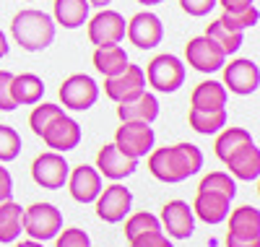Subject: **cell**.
Segmentation results:
<instances>
[{"label":"cell","instance_id":"d590c367","mask_svg":"<svg viewBox=\"0 0 260 247\" xmlns=\"http://www.w3.org/2000/svg\"><path fill=\"white\" fill-rule=\"evenodd\" d=\"M127 244H130V247H172L169 237H167L161 229L138 234V237H133V239H127Z\"/></svg>","mask_w":260,"mask_h":247},{"label":"cell","instance_id":"ba28073f","mask_svg":"<svg viewBox=\"0 0 260 247\" xmlns=\"http://www.w3.org/2000/svg\"><path fill=\"white\" fill-rule=\"evenodd\" d=\"M68 172H71L68 162L57 151H45L31 162V179L45 190H60L68 179Z\"/></svg>","mask_w":260,"mask_h":247},{"label":"cell","instance_id":"1f68e13d","mask_svg":"<svg viewBox=\"0 0 260 247\" xmlns=\"http://www.w3.org/2000/svg\"><path fill=\"white\" fill-rule=\"evenodd\" d=\"M60 115H62V107L50 104V102L34 107V112L29 115V125H31V130H34V136H42V133H45V128H47L55 117H60Z\"/></svg>","mask_w":260,"mask_h":247},{"label":"cell","instance_id":"9c48e42d","mask_svg":"<svg viewBox=\"0 0 260 247\" xmlns=\"http://www.w3.org/2000/svg\"><path fill=\"white\" fill-rule=\"evenodd\" d=\"M185 60L195 71L213 73V71H221V65L226 63V55L221 52V47L213 39H208L203 34V37H192L185 44Z\"/></svg>","mask_w":260,"mask_h":247},{"label":"cell","instance_id":"8d00e7d4","mask_svg":"<svg viewBox=\"0 0 260 247\" xmlns=\"http://www.w3.org/2000/svg\"><path fill=\"white\" fill-rule=\"evenodd\" d=\"M11 81H13L11 71H0V109L3 112H13L16 109V102L11 97Z\"/></svg>","mask_w":260,"mask_h":247},{"label":"cell","instance_id":"e575fe53","mask_svg":"<svg viewBox=\"0 0 260 247\" xmlns=\"http://www.w3.org/2000/svg\"><path fill=\"white\" fill-rule=\"evenodd\" d=\"M55 247H91V239H89V234H86L83 229L71 227V229H65V232L62 229L57 232Z\"/></svg>","mask_w":260,"mask_h":247},{"label":"cell","instance_id":"836d02e7","mask_svg":"<svg viewBox=\"0 0 260 247\" xmlns=\"http://www.w3.org/2000/svg\"><path fill=\"white\" fill-rule=\"evenodd\" d=\"M257 18H260V13H257V8L252 6V8H247V11H234V13H221V24H226L229 29H237V32H245V29H252L255 24H257Z\"/></svg>","mask_w":260,"mask_h":247},{"label":"cell","instance_id":"f6af8a7d","mask_svg":"<svg viewBox=\"0 0 260 247\" xmlns=\"http://www.w3.org/2000/svg\"><path fill=\"white\" fill-rule=\"evenodd\" d=\"M136 3H141V6H159V3H164V0H136Z\"/></svg>","mask_w":260,"mask_h":247},{"label":"cell","instance_id":"ee69618b","mask_svg":"<svg viewBox=\"0 0 260 247\" xmlns=\"http://www.w3.org/2000/svg\"><path fill=\"white\" fill-rule=\"evenodd\" d=\"M110 3H115V0H89V6H96V8H107Z\"/></svg>","mask_w":260,"mask_h":247},{"label":"cell","instance_id":"d4e9b609","mask_svg":"<svg viewBox=\"0 0 260 247\" xmlns=\"http://www.w3.org/2000/svg\"><path fill=\"white\" fill-rule=\"evenodd\" d=\"M187 122L195 133L201 136H213L219 133L221 128H226V109H195L190 107V115H187Z\"/></svg>","mask_w":260,"mask_h":247},{"label":"cell","instance_id":"3957f363","mask_svg":"<svg viewBox=\"0 0 260 247\" xmlns=\"http://www.w3.org/2000/svg\"><path fill=\"white\" fill-rule=\"evenodd\" d=\"M146 83L161 94H172L185 83V65L177 55H156L146 65Z\"/></svg>","mask_w":260,"mask_h":247},{"label":"cell","instance_id":"4fadbf2b","mask_svg":"<svg viewBox=\"0 0 260 247\" xmlns=\"http://www.w3.org/2000/svg\"><path fill=\"white\" fill-rule=\"evenodd\" d=\"M141 91H146V76H143V71L138 68V65L127 63L122 73L104 78V94L117 104L136 99Z\"/></svg>","mask_w":260,"mask_h":247},{"label":"cell","instance_id":"8992f818","mask_svg":"<svg viewBox=\"0 0 260 247\" xmlns=\"http://www.w3.org/2000/svg\"><path fill=\"white\" fill-rule=\"evenodd\" d=\"M224 71V88L232 94H240V97H250L257 91L260 86V71H257V63L250 57H237L221 65Z\"/></svg>","mask_w":260,"mask_h":247},{"label":"cell","instance_id":"5b68a950","mask_svg":"<svg viewBox=\"0 0 260 247\" xmlns=\"http://www.w3.org/2000/svg\"><path fill=\"white\" fill-rule=\"evenodd\" d=\"M60 102L62 107H68L73 112H86V109H91L99 99V86L91 76H86V73H73L62 81L60 86Z\"/></svg>","mask_w":260,"mask_h":247},{"label":"cell","instance_id":"4dcf8cb0","mask_svg":"<svg viewBox=\"0 0 260 247\" xmlns=\"http://www.w3.org/2000/svg\"><path fill=\"white\" fill-rule=\"evenodd\" d=\"M156 229H161V224L154 213H148V211H138L133 216H127V221H125V237L127 239H133L138 234H146V232H156Z\"/></svg>","mask_w":260,"mask_h":247},{"label":"cell","instance_id":"d6986e66","mask_svg":"<svg viewBox=\"0 0 260 247\" xmlns=\"http://www.w3.org/2000/svg\"><path fill=\"white\" fill-rule=\"evenodd\" d=\"M120 122H154L159 117V99L148 91H141L136 99L117 104Z\"/></svg>","mask_w":260,"mask_h":247},{"label":"cell","instance_id":"2e32d148","mask_svg":"<svg viewBox=\"0 0 260 247\" xmlns=\"http://www.w3.org/2000/svg\"><path fill=\"white\" fill-rule=\"evenodd\" d=\"M65 182H68L73 200H78V203H94L96 195L102 193V174L96 172V167L89 164H78L76 169H71Z\"/></svg>","mask_w":260,"mask_h":247},{"label":"cell","instance_id":"60d3db41","mask_svg":"<svg viewBox=\"0 0 260 247\" xmlns=\"http://www.w3.org/2000/svg\"><path fill=\"white\" fill-rule=\"evenodd\" d=\"M216 3H221V8L226 13H234V11H247L255 6V0H216Z\"/></svg>","mask_w":260,"mask_h":247},{"label":"cell","instance_id":"7c38bea8","mask_svg":"<svg viewBox=\"0 0 260 247\" xmlns=\"http://www.w3.org/2000/svg\"><path fill=\"white\" fill-rule=\"evenodd\" d=\"M125 24L127 21L110 8H102L96 16L89 18V39L96 47H107V44H120L125 39Z\"/></svg>","mask_w":260,"mask_h":247},{"label":"cell","instance_id":"7402d4cb","mask_svg":"<svg viewBox=\"0 0 260 247\" xmlns=\"http://www.w3.org/2000/svg\"><path fill=\"white\" fill-rule=\"evenodd\" d=\"M89 0H55L52 21L62 29H78L89 21Z\"/></svg>","mask_w":260,"mask_h":247},{"label":"cell","instance_id":"484cf974","mask_svg":"<svg viewBox=\"0 0 260 247\" xmlns=\"http://www.w3.org/2000/svg\"><path fill=\"white\" fill-rule=\"evenodd\" d=\"M21 216H24V208L13 200H3L0 203V242L8 244L16 242L24 232V224H21Z\"/></svg>","mask_w":260,"mask_h":247},{"label":"cell","instance_id":"7a4b0ae2","mask_svg":"<svg viewBox=\"0 0 260 247\" xmlns=\"http://www.w3.org/2000/svg\"><path fill=\"white\" fill-rule=\"evenodd\" d=\"M55 21L52 16H47L45 11L37 8H24L18 11L11 21V34L16 39V44L26 52H39L47 50L52 39H55Z\"/></svg>","mask_w":260,"mask_h":247},{"label":"cell","instance_id":"83f0119b","mask_svg":"<svg viewBox=\"0 0 260 247\" xmlns=\"http://www.w3.org/2000/svg\"><path fill=\"white\" fill-rule=\"evenodd\" d=\"M206 37L208 39H213L216 44L221 47V52L224 55H234L237 50L242 47V32H237V29H229L226 24H221L219 18L213 21V24H208V29H206Z\"/></svg>","mask_w":260,"mask_h":247},{"label":"cell","instance_id":"74e56055","mask_svg":"<svg viewBox=\"0 0 260 247\" xmlns=\"http://www.w3.org/2000/svg\"><path fill=\"white\" fill-rule=\"evenodd\" d=\"M213 6H216V0H180V8H182L187 16H195V18L211 13Z\"/></svg>","mask_w":260,"mask_h":247},{"label":"cell","instance_id":"9a60e30c","mask_svg":"<svg viewBox=\"0 0 260 247\" xmlns=\"http://www.w3.org/2000/svg\"><path fill=\"white\" fill-rule=\"evenodd\" d=\"M159 224H164L167 237H175V239H187L195 232V216L185 200H169V203H164Z\"/></svg>","mask_w":260,"mask_h":247},{"label":"cell","instance_id":"ab89813d","mask_svg":"<svg viewBox=\"0 0 260 247\" xmlns=\"http://www.w3.org/2000/svg\"><path fill=\"white\" fill-rule=\"evenodd\" d=\"M226 247H260V237H240V234H226Z\"/></svg>","mask_w":260,"mask_h":247},{"label":"cell","instance_id":"d6a6232c","mask_svg":"<svg viewBox=\"0 0 260 247\" xmlns=\"http://www.w3.org/2000/svg\"><path fill=\"white\" fill-rule=\"evenodd\" d=\"M21 153V136L11 125H0V164L13 162Z\"/></svg>","mask_w":260,"mask_h":247},{"label":"cell","instance_id":"7bdbcfd3","mask_svg":"<svg viewBox=\"0 0 260 247\" xmlns=\"http://www.w3.org/2000/svg\"><path fill=\"white\" fill-rule=\"evenodd\" d=\"M16 247H45L42 242H37V239H26V242H18Z\"/></svg>","mask_w":260,"mask_h":247},{"label":"cell","instance_id":"277c9868","mask_svg":"<svg viewBox=\"0 0 260 247\" xmlns=\"http://www.w3.org/2000/svg\"><path fill=\"white\" fill-rule=\"evenodd\" d=\"M21 224H24V232L31 239L45 242L57 237V232L62 229V213L52 203H31L29 208H24Z\"/></svg>","mask_w":260,"mask_h":247},{"label":"cell","instance_id":"4316f807","mask_svg":"<svg viewBox=\"0 0 260 247\" xmlns=\"http://www.w3.org/2000/svg\"><path fill=\"white\" fill-rule=\"evenodd\" d=\"M229 234L240 237H260V211L255 206H240L229 216Z\"/></svg>","mask_w":260,"mask_h":247},{"label":"cell","instance_id":"5bb4252c","mask_svg":"<svg viewBox=\"0 0 260 247\" xmlns=\"http://www.w3.org/2000/svg\"><path fill=\"white\" fill-rule=\"evenodd\" d=\"M39 138L47 143V148H52V151H57V153L73 151V148L81 143V125L62 112L60 117H55V120L45 128V133H42Z\"/></svg>","mask_w":260,"mask_h":247},{"label":"cell","instance_id":"ac0fdd59","mask_svg":"<svg viewBox=\"0 0 260 247\" xmlns=\"http://www.w3.org/2000/svg\"><path fill=\"white\" fill-rule=\"evenodd\" d=\"M229 206H232V198H226V195H221V193H208V190H203V193H198L195 195V200H192V216H198L201 221H206V224H221V221H226V216H229Z\"/></svg>","mask_w":260,"mask_h":247},{"label":"cell","instance_id":"52a82bcc","mask_svg":"<svg viewBox=\"0 0 260 247\" xmlns=\"http://www.w3.org/2000/svg\"><path fill=\"white\" fill-rule=\"evenodd\" d=\"M154 141L156 136L148 122H122L115 133V146L130 159H143L154 148Z\"/></svg>","mask_w":260,"mask_h":247},{"label":"cell","instance_id":"f35d334b","mask_svg":"<svg viewBox=\"0 0 260 247\" xmlns=\"http://www.w3.org/2000/svg\"><path fill=\"white\" fill-rule=\"evenodd\" d=\"M11 195H13V177L3 164H0V203H3V200H11Z\"/></svg>","mask_w":260,"mask_h":247},{"label":"cell","instance_id":"30bf717a","mask_svg":"<svg viewBox=\"0 0 260 247\" xmlns=\"http://www.w3.org/2000/svg\"><path fill=\"white\" fill-rule=\"evenodd\" d=\"M125 34H127L130 44H136L138 50H154L164 37V26L156 13L141 11L125 24Z\"/></svg>","mask_w":260,"mask_h":247},{"label":"cell","instance_id":"e0dca14e","mask_svg":"<svg viewBox=\"0 0 260 247\" xmlns=\"http://www.w3.org/2000/svg\"><path fill=\"white\" fill-rule=\"evenodd\" d=\"M138 169V159H130V156H125L115 143H104L96 153V172L110 177V179H125L130 177Z\"/></svg>","mask_w":260,"mask_h":247},{"label":"cell","instance_id":"b9f144b4","mask_svg":"<svg viewBox=\"0 0 260 247\" xmlns=\"http://www.w3.org/2000/svg\"><path fill=\"white\" fill-rule=\"evenodd\" d=\"M8 55V39H6V34L0 32V57H6Z\"/></svg>","mask_w":260,"mask_h":247},{"label":"cell","instance_id":"44dd1931","mask_svg":"<svg viewBox=\"0 0 260 247\" xmlns=\"http://www.w3.org/2000/svg\"><path fill=\"white\" fill-rule=\"evenodd\" d=\"M45 94V81L34 73H18L11 81V97L16 102V107H31L42 102Z\"/></svg>","mask_w":260,"mask_h":247},{"label":"cell","instance_id":"cb8c5ba5","mask_svg":"<svg viewBox=\"0 0 260 247\" xmlns=\"http://www.w3.org/2000/svg\"><path fill=\"white\" fill-rule=\"evenodd\" d=\"M94 68L104 76V78H110V76H117L125 71V65H127V52L120 47V44H107V47H96L94 50Z\"/></svg>","mask_w":260,"mask_h":247},{"label":"cell","instance_id":"603a6c76","mask_svg":"<svg viewBox=\"0 0 260 247\" xmlns=\"http://www.w3.org/2000/svg\"><path fill=\"white\" fill-rule=\"evenodd\" d=\"M190 107L195 109H221L226 107V88L219 81H203L192 88Z\"/></svg>","mask_w":260,"mask_h":247},{"label":"cell","instance_id":"ffe728a7","mask_svg":"<svg viewBox=\"0 0 260 247\" xmlns=\"http://www.w3.org/2000/svg\"><path fill=\"white\" fill-rule=\"evenodd\" d=\"M224 164L229 167V172L237 179H245V182L257 179V174H260V151H257L255 141H250V143L240 146L234 153H229Z\"/></svg>","mask_w":260,"mask_h":247},{"label":"cell","instance_id":"bcb514c9","mask_svg":"<svg viewBox=\"0 0 260 247\" xmlns=\"http://www.w3.org/2000/svg\"><path fill=\"white\" fill-rule=\"evenodd\" d=\"M29 3H34V0H29Z\"/></svg>","mask_w":260,"mask_h":247},{"label":"cell","instance_id":"8fae6325","mask_svg":"<svg viewBox=\"0 0 260 247\" xmlns=\"http://www.w3.org/2000/svg\"><path fill=\"white\" fill-rule=\"evenodd\" d=\"M130 206H133V193L120 182H112L96 195V216L107 224L122 221L130 213Z\"/></svg>","mask_w":260,"mask_h":247},{"label":"cell","instance_id":"f546056e","mask_svg":"<svg viewBox=\"0 0 260 247\" xmlns=\"http://www.w3.org/2000/svg\"><path fill=\"white\" fill-rule=\"evenodd\" d=\"M203 190H208V193H221V195H226V198H232V200H234V195H237V185H234V179L229 177V172H208V174L201 179V185H198V193H203Z\"/></svg>","mask_w":260,"mask_h":247},{"label":"cell","instance_id":"6da1fadb","mask_svg":"<svg viewBox=\"0 0 260 247\" xmlns=\"http://www.w3.org/2000/svg\"><path fill=\"white\" fill-rule=\"evenodd\" d=\"M201 167H203V153L195 143H175L148 151V172L167 185L185 182L187 177L198 174Z\"/></svg>","mask_w":260,"mask_h":247},{"label":"cell","instance_id":"f1b7e54d","mask_svg":"<svg viewBox=\"0 0 260 247\" xmlns=\"http://www.w3.org/2000/svg\"><path fill=\"white\" fill-rule=\"evenodd\" d=\"M252 138H250V133L245 130V128H221V133H219V138H216V156H219L221 162H226V156L229 153H234L240 146H245V143H250Z\"/></svg>","mask_w":260,"mask_h":247}]
</instances>
